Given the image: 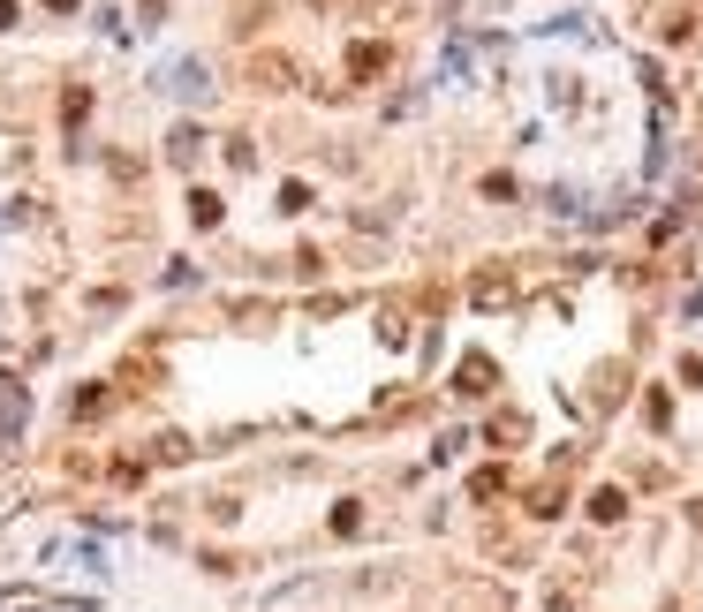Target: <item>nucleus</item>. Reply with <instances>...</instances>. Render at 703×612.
I'll return each instance as SVG.
<instances>
[{
    "instance_id": "nucleus-12",
    "label": "nucleus",
    "mask_w": 703,
    "mask_h": 612,
    "mask_svg": "<svg viewBox=\"0 0 703 612\" xmlns=\"http://www.w3.org/2000/svg\"><path fill=\"white\" fill-rule=\"evenodd\" d=\"M643 416H651V431H666V424H673V401H666V386H651V393H643Z\"/></svg>"
},
{
    "instance_id": "nucleus-3",
    "label": "nucleus",
    "mask_w": 703,
    "mask_h": 612,
    "mask_svg": "<svg viewBox=\"0 0 703 612\" xmlns=\"http://www.w3.org/2000/svg\"><path fill=\"white\" fill-rule=\"evenodd\" d=\"M492 378H499L492 356H462V363H454V393H469V401H484V393H492Z\"/></svg>"
},
{
    "instance_id": "nucleus-20",
    "label": "nucleus",
    "mask_w": 703,
    "mask_h": 612,
    "mask_svg": "<svg viewBox=\"0 0 703 612\" xmlns=\"http://www.w3.org/2000/svg\"><path fill=\"white\" fill-rule=\"evenodd\" d=\"M318 8H333V0H318Z\"/></svg>"
},
{
    "instance_id": "nucleus-11",
    "label": "nucleus",
    "mask_w": 703,
    "mask_h": 612,
    "mask_svg": "<svg viewBox=\"0 0 703 612\" xmlns=\"http://www.w3.org/2000/svg\"><path fill=\"white\" fill-rule=\"evenodd\" d=\"M499 492H507V469H477L469 476V499H499Z\"/></svg>"
},
{
    "instance_id": "nucleus-16",
    "label": "nucleus",
    "mask_w": 703,
    "mask_h": 612,
    "mask_svg": "<svg viewBox=\"0 0 703 612\" xmlns=\"http://www.w3.org/2000/svg\"><path fill=\"white\" fill-rule=\"evenodd\" d=\"M356 529H363V507H356V499H341V507H333V537H356Z\"/></svg>"
},
{
    "instance_id": "nucleus-14",
    "label": "nucleus",
    "mask_w": 703,
    "mask_h": 612,
    "mask_svg": "<svg viewBox=\"0 0 703 612\" xmlns=\"http://www.w3.org/2000/svg\"><path fill=\"white\" fill-rule=\"evenodd\" d=\"M227 167L250 174V167H258V144H250V136H227Z\"/></svg>"
},
{
    "instance_id": "nucleus-8",
    "label": "nucleus",
    "mask_w": 703,
    "mask_h": 612,
    "mask_svg": "<svg viewBox=\"0 0 703 612\" xmlns=\"http://www.w3.org/2000/svg\"><path fill=\"white\" fill-rule=\"evenodd\" d=\"M114 401H121L114 386H84V393H76V416H84V424H99V416H106Z\"/></svg>"
},
{
    "instance_id": "nucleus-7",
    "label": "nucleus",
    "mask_w": 703,
    "mask_h": 612,
    "mask_svg": "<svg viewBox=\"0 0 703 612\" xmlns=\"http://www.w3.org/2000/svg\"><path fill=\"white\" fill-rule=\"evenodd\" d=\"M484 439H492V446H522V439H530V416H515V408H507V416H492V431H484Z\"/></svg>"
},
{
    "instance_id": "nucleus-9",
    "label": "nucleus",
    "mask_w": 703,
    "mask_h": 612,
    "mask_svg": "<svg viewBox=\"0 0 703 612\" xmlns=\"http://www.w3.org/2000/svg\"><path fill=\"white\" fill-rule=\"evenodd\" d=\"M220 212H227V204L212 197V189H189V220H197V227H220Z\"/></svg>"
},
{
    "instance_id": "nucleus-18",
    "label": "nucleus",
    "mask_w": 703,
    "mask_h": 612,
    "mask_svg": "<svg viewBox=\"0 0 703 612\" xmlns=\"http://www.w3.org/2000/svg\"><path fill=\"white\" fill-rule=\"evenodd\" d=\"M38 8H53V16H76V8H84V0H38Z\"/></svg>"
},
{
    "instance_id": "nucleus-13",
    "label": "nucleus",
    "mask_w": 703,
    "mask_h": 612,
    "mask_svg": "<svg viewBox=\"0 0 703 612\" xmlns=\"http://www.w3.org/2000/svg\"><path fill=\"white\" fill-rule=\"evenodd\" d=\"M91 114V91L84 84H69V91H61V121H69V129H76V121H84Z\"/></svg>"
},
{
    "instance_id": "nucleus-17",
    "label": "nucleus",
    "mask_w": 703,
    "mask_h": 612,
    "mask_svg": "<svg viewBox=\"0 0 703 612\" xmlns=\"http://www.w3.org/2000/svg\"><path fill=\"white\" fill-rule=\"evenodd\" d=\"M681 386H703V356H681Z\"/></svg>"
},
{
    "instance_id": "nucleus-15",
    "label": "nucleus",
    "mask_w": 703,
    "mask_h": 612,
    "mask_svg": "<svg viewBox=\"0 0 703 612\" xmlns=\"http://www.w3.org/2000/svg\"><path fill=\"white\" fill-rule=\"evenodd\" d=\"M121 386H159V363L137 356V363H121Z\"/></svg>"
},
{
    "instance_id": "nucleus-10",
    "label": "nucleus",
    "mask_w": 703,
    "mask_h": 612,
    "mask_svg": "<svg viewBox=\"0 0 703 612\" xmlns=\"http://www.w3.org/2000/svg\"><path fill=\"white\" fill-rule=\"evenodd\" d=\"M197 144H205L197 129H174L167 136V159H174V167H197Z\"/></svg>"
},
{
    "instance_id": "nucleus-6",
    "label": "nucleus",
    "mask_w": 703,
    "mask_h": 612,
    "mask_svg": "<svg viewBox=\"0 0 703 612\" xmlns=\"http://www.w3.org/2000/svg\"><path fill=\"white\" fill-rule=\"evenodd\" d=\"M583 507H590V522H620V514H628V492H620V484H598Z\"/></svg>"
},
{
    "instance_id": "nucleus-19",
    "label": "nucleus",
    "mask_w": 703,
    "mask_h": 612,
    "mask_svg": "<svg viewBox=\"0 0 703 612\" xmlns=\"http://www.w3.org/2000/svg\"><path fill=\"white\" fill-rule=\"evenodd\" d=\"M8 23H16V0H0V31H8Z\"/></svg>"
},
{
    "instance_id": "nucleus-1",
    "label": "nucleus",
    "mask_w": 703,
    "mask_h": 612,
    "mask_svg": "<svg viewBox=\"0 0 703 612\" xmlns=\"http://www.w3.org/2000/svg\"><path fill=\"white\" fill-rule=\"evenodd\" d=\"M469 303H477V310H499V303H515V272H507V265L477 272V280H469Z\"/></svg>"
},
{
    "instance_id": "nucleus-4",
    "label": "nucleus",
    "mask_w": 703,
    "mask_h": 612,
    "mask_svg": "<svg viewBox=\"0 0 703 612\" xmlns=\"http://www.w3.org/2000/svg\"><path fill=\"white\" fill-rule=\"evenodd\" d=\"M386 68H394V46H348V84H371V76H386Z\"/></svg>"
},
{
    "instance_id": "nucleus-2",
    "label": "nucleus",
    "mask_w": 703,
    "mask_h": 612,
    "mask_svg": "<svg viewBox=\"0 0 703 612\" xmlns=\"http://www.w3.org/2000/svg\"><path fill=\"white\" fill-rule=\"evenodd\" d=\"M250 84L258 91H288V84H303V68H295L288 53H258V61H250Z\"/></svg>"
},
{
    "instance_id": "nucleus-5",
    "label": "nucleus",
    "mask_w": 703,
    "mask_h": 612,
    "mask_svg": "<svg viewBox=\"0 0 703 612\" xmlns=\"http://www.w3.org/2000/svg\"><path fill=\"white\" fill-rule=\"evenodd\" d=\"M167 91H174V99H189V106H197V99H212L205 61H174V68H167Z\"/></svg>"
}]
</instances>
